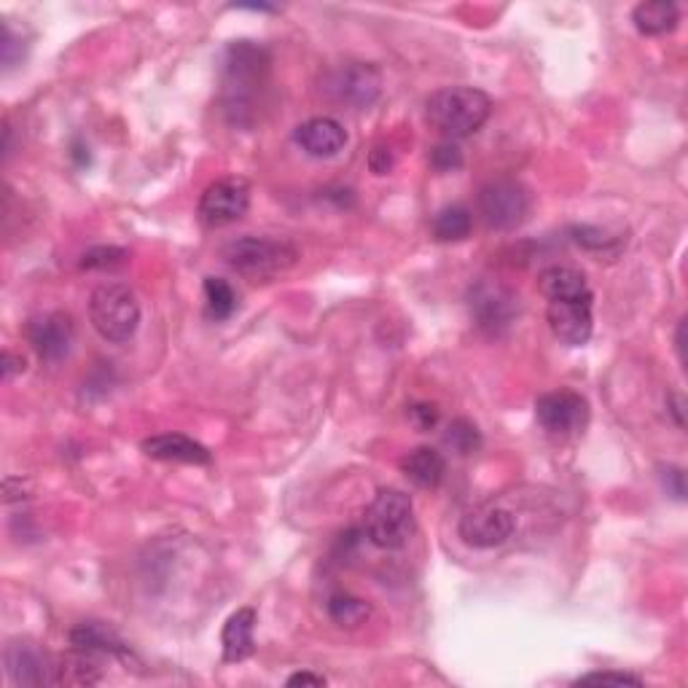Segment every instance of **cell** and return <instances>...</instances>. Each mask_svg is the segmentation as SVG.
I'll return each mask as SVG.
<instances>
[{
	"label": "cell",
	"mask_w": 688,
	"mask_h": 688,
	"mask_svg": "<svg viewBox=\"0 0 688 688\" xmlns=\"http://www.w3.org/2000/svg\"><path fill=\"white\" fill-rule=\"evenodd\" d=\"M425 114L431 127H436L449 140H457L485 127L493 114V100L487 92L474 89V86H444L427 97Z\"/></svg>",
	"instance_id": "6da1fadb"
},
{
	"label": "cell",
	"mask_w": 688,
	"mask_h": 688,
	"mask_svg": "<svg viewBox=\"0 0 688 688\" xmlns=\"http://www.w3.org/2000/svg\"><path fill=\"white\" fill-rule=\"evenodd\" d=\"M266 73H269V52L258 43L234 41L223 54V97H226V110L237 121L245 110H251V103L266 82Z\"/></svg>",
	"instance_id": "7a4b0ae2"
},
{
	"label": "cell",
	"mask_w": 688,
	"mask_h": 688,
	"mask_svg": "<svg viewBox=\"0 0 688 688\" xmlns=\"http://www.w3.org/2000/svg\"><path fill=\"white\" fill-rule=\"evenodd\" d=\"M363 532L377 549H404L414 536V504L401 489H380L366 508Z\"/></svg>",
	"instance_id": "3957f363"
},
{
	"label": "cell",
	"mask_w": 688,
	"mask_h": 688,
	"mask_svg": "<svg viewBox=\"0 0 688 688\" xmlns=\"http://www.w3.org/2000/svg\"><path fill=\"white\" fill-rule=\"evenodd\" d=\"M223 258L237 275L253 283L272 281L299 262V251L285 240L272 237H240L223 247Z\"/></svg>",
	"instance_id": "277c9868"
},
{
	"label": "cell",
	"mask_w": 688,
	"mask_h": 688,
	"mask_svg": "<svg viewBox=\"0 0 688 688\" xmlns=\"http://www.w3.org/2000/svg\"><path fill=\"white\" fill-rule=\"evenodd\" d=\"M89 320L108 342H129L140 326V304L129 285L103 283L89 296Z\"/></svg>",
	"instance_id": "5b68a950"
},
{
	"label": "cell",
	"mask_w": 688,
	"mask_h": 688,
	"mask_svg": "<svg viewBox=\"0 0 688 688\" xmlns=\"http://www.w3.org/2000/svg\"><path fill=\"white\" fill-rule=\"evenodd\" d=\"M476 213L481 215L487 229L495 232H511L530 213V194L514 178H495L485 183L476 197Z\"/></svg>",
	"instance_id": "8992f818"
},
{
	"label": "cell",
	"mask_w": 688,
	"mask_h": 688,
	"mask_svg": "<svg viewBox=\"0 0 688 688\" xmlns=\"http://www.w3.org/2000/svg\"><path fill=\"white\" fill-rule=\"evenodd\" d=\"M324 92L337 105L356 110L371 108L382 95V73L369 62H345L326 73Z\"/></svg>",
	"instance_id": "52a82bcc"
},
{
	"label": "cell",
	"mask_w": 688,
	"mask_h": 688,
	"mask_svg": "<svg viewBox=\"0 0 688 688\" xmlns=\"http://www.w3.org/2000/svg\"><path fill=\"white\" fill-rule=\"evenodd\" d=\"M468 307L474 324L489 337H498L514 324L519 313V296L508 290L506 285L481 281L468 290Z\"/></svg>",
	"instance_id": "ba28073f"
},
{
	"label": "cell",
	"mask_w": 688,
	"mask_h": 688,
	"mask_svg": "<svg viewBox=\"0 0 688 688\" xmlns=\"http://www.w3.org/2000/svg\"><path fill=\"white\" fill-rule=\"evenodd\" d=\"M247 208H251V186L245 178L232 176L210 183L202 191L197 213L208 229H221L243 219Z\"/></svg>",
	"instance_id": "9c48e42d"
},
{
	"label": "cell",
	"mask_w": 688,
	"mask_h": 688,
	"mask_svg": "<svg viewBox=\"0 0 688 688\" xmlns=\"http://www.w3.org/2000/svg\"><path fill=\"white\" fill-rule=\"evenodd\" d=\"M538 425L551 436H573L584 431L589 420V404L584 395L573 390H554V393L541 395L536 401Z\"/></svg>",
	"instance_id": "30bf717a"
},
{
	"label": "cell",
	"mask_w": 688,
	"mask_h": 688,
	"mask_svg": "<svg viewBox=\"0 0 688 688\" xmlns=\"http://www.w3.org/2000/svg\"><path fill=\"white\" fill-rule=\"evenodd\" d=\"M514 514L508 508L498 504H485L474 511H468L466 517L461 519V532L463 541L474 549H495L504 547L508 538L514 536Z\"/></svg>",
	"instance_id": "8fae6325"
},
{
	"label": "cell",
	"mask_w": 688,
	"mask_h": 688,
	"mask_svg": "<svg viewBox=\"0 0 688 688\" xmlns=\"http://www.w3.org/2000/svg\"><path fill=\"white\" fill-rule=\"evenodd\" d=\"M73 337H76V326L67 313H46L28 324V339L41 361H62L71 352Z\"/></svg>",
	"instance_id": "7c38bea8"
},
{
	"label": "cell",
	"mask_w": 688,
	"mask_h": 688,
	"mask_svg": "<svg viewBox=\"0 0 688 688\" xmlns=\"http://www.w3.org/2000/svg\"><path fill=\"white\" fill-rule=\"evenodd\" d=\"M547 320L562 345L584 347L592 339V301H549Z\"/></svg>",
	"instance_id": "4fadbf2b"
},
{
	"label": "cell",
	"mask_w": 688,
	"mask_h": 688,
	"mask_svg": "<svg viewBox=\"0 0 688 688\" xmlns=\"http://www.w3.org/2000/svg\"><path fill=\"white\" fill-rule=\"evenodd\" d=\"M294 140L315 159H331L347 146V129L331 116H315L296 127Z\"/></svg>",
	"instance_id": "5bb4252c"
},
{
	"label": "cell",
	"mask_w": 688,
	"mask_h": 688,
	"mask_svg": "<svg viewBox=\"0 0 688 688\" xmlns=\"http://www.w3.org/2000/svg\"><path fill=\"white\" fill-rule=\"evenodd\" d=\"M6 673L17 686L54 684V667H49L41 650L30 643H11L6 648Z\"/></svg>",
	"instance_id": "9a60e30c"
},
{
	"label": "cell",
	"mask_w": 688,
	"mask_h": 688,
	"mask_svg": "<svg viewBox=\"0 0 688 688\" xmlns=\"http://www.w3.org/2000/svg\"><path fill=\"white\" fill-rule=\"evenodd\" d=\"M142 452L162 463H189V466H208L210 463V452L183 433H159V436L146 438Z\"/></svg>",
	"instance_id": "2e32d148"
},
{
	"label": "cell",
	"mask_w": 688,
	"mask_h": 688,
	"mask_svg": "<svg viewBox=\"0 0 688 688\" xmlns=\"http://www.w3.org/2000/svg\"><path fill=\"white\" fill-rule=\"evenodd\" d=\"M538 290L549 301H594L592 288H589L584 272L575 266H549L538 277Z\"/></svg>",
	"instance_id": "e0dca14e"
},
{
	"label": "cell",
	"mask_w": 688,
	"mask_h": 688,
	"mask_svg": "<svg viewBox=\"0 0 688 688\" xmlns=\"http://www.w3.org/2000/svg\"><path fill=\"white\" fill-rule=\"evenodd\" d=\"M253 632H256V611L253 607H240L237 613H232L221 632L223 661L237 665V661L251 659L253 650H256Z\"/></svg>",
	"instance_id": "ac0fdd59"
},
{
	"label": "cell",
	"mask_w": 688,
	"mask_h": 688,
	"mask_svg": "<svg viewBox=\"0 0 688 688\" xmlns=\"http://www.w3.org/2000/svg\"><path fill=\"white\" fill-rule=\"evenodd\" d=\"M401 470L412 485L423 487V489H436L444 481L446 474V461L438 449L433 446H417L414 452L401 461Z\"/></svg>",
	"instance_id": "d6986e66"
},
{
	"label": "cell",
	"mask_w": 688,
	"mask_h": 688,
	"mask_svg": "<svg viewBox=\"0 0 688 688\" xmlns=\"http://www.w3.org/2000/svg\"><path fill=\"white\" fill-rule=\"evenodd\" d=\"M632 22L643 35H667L678 28L680 9L673 0H646V3L635 6Z\"/></svg>",
	"instance_id": "ffe728a7"
},
{
	"label": "cell",
	"mask_w": 688,
	"mask_h": 688,
	"mask_svg": "<svg viewBox=\"0 0 688 688\" xmlns=\"http://www.w3.org/2000/svg\"><path fill=\"white\" fill-rule=\"evenodd\" d=\"M71 646L73 648H84L92 650V654H103V656H121L127 659V646L116 637V632H110L103 624L89 622V624H78L76 629H71Z\"/></svg>",
	"instance_id": "44dd1931"
},
{
	"label": "cell",
	"mask_w": 688,
	"mask_h": 688,
	"mask_svg": "<svg viewBox=\"0 0 688 688\" xmlns=\"http://www.w3.org/2000/svg\"><path fill=\"white\" fill-rule=\"evenodd\" d=\"M474 229V215L466 204H446L433 219V237L438 243H461Z\"/></svg>",
	"instance_id": "7402d4cb"
},
{
	"label": "cell",
	"mask_w": 688,
	"mask_h": 688,
	"mask_svg": "<svg viewBox=\"0 0 688 688\" xmlns=\"http://www.w3.org/2000/svg\"><path fill=\"white\" fill-rule=\"evenodd\" d=\"M326 611L328 616H331V622L345 629L361 627V624H366V618L371 616V605L350 592H334L331 597H328Z\"/></svg>",
	"instance_id": "603a6c76"
},
{
	"label": "cell",
	"mask_w": 688,
	"mask_h": 688,
	"mask_svg": "<svg viewBox=\"0 0 688 688\" xmlns=\"http://www.w3.org/2000/svg\"><path fill=\"white\" fill-rule=\"evenodd\" d=\"M204 309L215 324L229 320L237 309V294L223 277H204Z\"/></svg>",
	"instance_id": "cb8c5ba5"
},
{
	"label": "cell",
	"mask_w": 688,
	"mask_h": 688,
	"mask_svg": "<svg viewBox=\"0 0 688 688\" xmlns=\"http://www.w3.org/2000/svg\"><path fill=\"white\" fill-rule=\"evenodd\" d=\"M444 442L449 444L457 455H470V452H476L481 446V436L474 423H468V420H455V423L449 425V431H446Z\"/></svg>",
	"instance_id": "d4e9b609"
},
{
	"label": "cell",
	"mask_w": 688,
	"mask_h": 688,
	"mask_svg": "<svg viewBox=\"0 0 688 688\" xmlns=\"http://www.w3.org/2000/svg\"><path fill=\"white\" fill-rule=\"evenodd\" d=\"M129 258V253L124 247L116 245H100L89 247L82 256V269H116Z\"/></svg>",
	"instance_id": "484cf974"
},
{
	"label": "cell",
	"mask_w": 688,
	"mask_h": 688,
	"mask_svg": "<svg viewBox=\"0 0 688 688\" xmlns=\"http://www.w3.org/2000/svg\"><path fill=\"white\" fill-rule=\"evenodd\" d=\"M431 167L438 172H455L463 167V151L452 140L438 142L431 151Z\"/></svg>",
	"instance_id": "4316f807"
},
{
	"label": "cell",
	"mask_w": 688,
	"mask_h": 688,
	"mask_svg": "<svg viewBox=\"0 0 688 688\" xmlns=\"http://www.w3.org/2000/svg\"><path fill=\"white\" fill-rule=\"evenodd\" d=\"M573 240L581 247H586V251H605V247H611L613 243H616V237H611V234L597 226H575Z\"/></svg>",
	"instance_id": "83f0119b"
},
{
	"label": "cell",
	"mask_w": 688,
	"mask_h": 688,
	"mask_svg": "<svg viewBox=\"0 0 688 688\" xmlns=\"http://www.w3.org/2000/svg\"><path fill=\"white\" fill-rule=\"evenodd\" d=\"M409 420H412L417 431H431L438 425V406L420 401V404L409 406Z\"/></svg>",
	"instance_id": "f1b7e54d"
},
{
	"label": "cell",
	"mask_w": 688,
	"mask_h": 688,
	"mask_svg": "<svg viewBox=\"0 0 688 688\" xmlns=\"http://www.w3.org/2000/svg\"><path fill=\"white\" fill-rule=\"evenodd\" d=\"M579 684H613V686H643V678L629 673H589L581 675Z\"/></svg>",
	"instance_id": "f546056e"
},
{
	"label": "cell",
	"mask_w": 688,
	"mask_h": 688,
	"mask_svg": "<svg viewBox=\"0 0 688 688\" xmlns=\"http://www.w3.org/2000/svg\"><path fill=\"white\" fill-rule=\"evenodd\" d=\"M661 481H665V489L673 495L675 500H684L686 498V474L680 468L667 466L661 468Z\"/></svg>",
	"instance_id": "4dcf8cb0"
},
{
	"label": "cell",
	"mask_w": 688,
	"mask_h": 688,
	"mask_svg": "<svg viewBox=\"0 0 688 688\" xmlns=\"http://www.w3.org/2000/svg\"><path fill=\"white\" fill-rule=\"evenodd\" d=\"M369 167L374 176H388V172L393 170V154H390V148L377 146L374 151L369 154Z\"/></svg>",
	"instance_id": "1f68e13d"
},
{
	"label": "cell",
	"mask_w": 688,
	"mask_h": 688,
	"mask_svg": "<svg viewBox=\"0 0 688 688\" xmlns=\"http://www.w3.org/2000/svg\"><path fill=\"white\" fill-rule=\"evenodd\" d=\"M20 371H24V358L14 356V352L6 350L3 352V377H6V380H11V377L20 374Z\"/></svg>",
	"instance_id": "d6a6232c"
},
{
	"label": "cell",
	"mask_w": 688,
	"mask_h": 688,
	"mask_svg": "<svg viewBox=\"0 0 688 688\" xmlns=\"http://www.w3.org/2000/svg\"><path fill=\"white\" fill-rule=\"evenodd\" d=\"M288 686H326L324 675H315V673H296L285 680Z\"/></svg>",
	"instance_id": "836d02e7"
},
{
	"label": "cell",
	"mask_w": 688,
	"mask_h": 688,
	"mask_svg": "<svg viewBox=\"0 0 688 688\" xmlns=\"http://www.w3.org/2000/svg\"><path fill=\"white\" fill-rule=\"evenodd\" d=\"M669 412L675 414V423L684 427V399L680 395H669Z\"/></svg>",
	"instance_id": "e575fe53"
},
{
	"label": "cell",
	"mask_w": 688,
	"mask_h": 688,
	"mask_svg": "<svg viewBox=\"0 0 688 688\" xmlns=\"http://www.w3.org/2000/svg\"><path fill=\"white\" fill-rule=\"evenodd\" d=\"M686 320H680L678 324V334H675V345H678V352H680V363H686Z\"/></svg>",
	"instance_id": "d590c367"
}]
</instances>
